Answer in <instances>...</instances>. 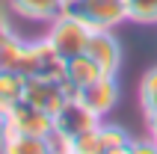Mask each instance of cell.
I'll list each match as a JSON object with an SVG mask.
<instances>
[{
  "instance_id": "cell-1",
  "label": "cell",
  "mask_w": 157,
  "mask_h": 154,
  "mask_svg": "<svg viewBox=\"0 0 157 154\" xmlns=\"http://www.w3.org/2000/svg\"><path fill=\"white\" fill-rule=\"evenodd\" d=\"M89 36H92V27H86L83 21H77V18L68 15V12H62V15H56L51 24H48L42 39L51 44V51L65 62V60H74L80 53H86Z\"/></svg>"
},
{
  "instance_id": "cell-2",
  "label": "cell",
  "mask_w": 157,
  "mask_h": 154,
  "mask_svg": "<svg viewBox=\"0 0 157 154\" xmlns=\"http://www.w3.org/2000/svg\"><path fill=\"white\" fill-rule=\"evenodd\" d=\"M65 12L92 30H116L128 24V0H68Z\"/></svg>"
},
{
  "instance_id": "cell-3",
  "label": "cell",
  "mask_w": 157,
  "mask_h": 154,
  "mask_svg": "<svg viewBox=\"0 0 157 154\" xmlns=\"http://www.w3.org/2000/svg\"><path fill=\"white\" fill-rule=\"evenodd\" d=\"M101 121L104 119L95 110H89L77 95H71L68 101L56 110V116H53V142H71L74 137L98 128Z\"/></svg>"
},
{
  "instance_id": "cell-4",
  "label": "cell",
  "mask_w": 157,
  "mask_h": 154,
  "mask_svg": "<svg viewBox=\"0 0 157 154\" xmlns=\"http://www.w3.org/2000/svg\"><path fill=\"white\" fill-rule=\"evenodd\" d=\"M74 92L65 86L62 77H27V83H24V101L44 113H51V116H56V110Z\"/></svg>"
},
{
  "instance_id": "cell-5",
  "label": "cell",
  "mask_w": 157,
  "mask_h": 154,
  "mask_svg": "<svg viewBox=\"0 0 157 154\" xmlns=\"http://www.w3.org/2000/svg\"><path fill=\"white\" fill-rule=\"evenodd\" d=\"M3 130H15V133H27V137H42V139H53V116L39 110L33 104L21 101L6 119L0 121Z\"/></svg>"
},
{
  "instance_id": "cell-6",
  "label": "cell",
  "mask_w": 157,
  "mask_h": 154,
  "mask_svg": "<svg viewBox=\"0 0 157 154\" xmlns=\"http://www.w3.org/2000/svg\"><path fill=\"white\" fill-rule=\"evenodd\" d=\"M86 56L95 62L104 74H116L122 68V42L116 39V30H92L86 44Z\"/></svg>"
},
{
  "instance_id": "cell-7",
  "label": "cell",
  "mask_w": 157,
  "mask_h": 154,
  "mask_svg": "<svg viewBox=\"0 0 157 154\" xmlns=\"http://www.w3.org/2000/svg\"><path fill=\"white\" fill-rule=\"evenodd\" d=\"M77 98L86 104L89 110H95L101 119H107V116L119 107V98H122L119 77H116V74H101L95 83H89L86 89H80Z\"/></svg>"
},
{
  "instance_id": "cell-8",
  "label": "cell",
  "mask_w": 157,
  "mask_h": 154,
  "mask_svg": "<svg viewBox=\"0 0 157 154\" xmlns=\"http://www.w3.org/2000/svg\"><path fill=\"white\" fill-rule=\"evenodd\" d=\"M68 0H6L9 12H15L24 21H36V24H51L56 15L65 12Z\"/></svg>"
},
{
  "instance_id": "cell-9",
  "label": "cell",
  "mask_w": 157,
  "mask_h": 154,
  "mask_svg": "<svg viewBox=\"0 0 157 154\" xmlns=\"http://www.w3.org/2000/svg\"><path fill=\"white\" fill-rule=\"evenodd\" d=\"M53 145H56L53 139L27 137L0 128V154H53Z\"/></svg>"
},
{
  "instance_id": "cell-10",
  "label": "cell",
  "mask_w": 157,
  "mask_h": 154,
  "mask_svg": "<svg viewBox=\"0 0 157 154\" xmlns=\"http://www.w3.org/2000/svg\"><path fill=\"white\" fill-rule=\"evenodd\" d=\"M101 74H104V71L98 68L86 53H80V56H74V60L62 62V80H65V86H68L74 95H77L80 89H86L89 83H95Z\"/></svg>"
},
{
  "instance_id": "cell-11",
  "label": "cell",
  "mask_w": 157,
  "mask_h": 154,
  "mask_svg": "<svg viewBox=\"0 0 157 154\" xmlns=\"http://www.w3.org/2000/svg\"><path fill=\"white\" fill-rule=\"evenodd\" d=\"M24 83L27 77L15 74V71H0V121L24 101Z\"/></svg>"
},
{
  "instance_id": "cell-12",
  "label": "cell",
  "mask_w": 157,
  "mask_h": 154,
  "mask_svg": "<svg viewBox=\"0 0 157 154\" xmlns=\"http://www.w3.org/2000/svg\"><path fill=\"white\" fill-rule=\"evenodd\" d=\"M136 98H140V110H142V116H151V113H157V65L145 68V74L140 77Z\"/></svg>"
},
{
  "instance_id": "cell-13",
  "label": "cell",
  "mask_w": 157,
  "mask_h": 154,
  "mask_svg": "<svg viewBox=\"0 0 157 154\" xmlns=\"http://www.w3.org/2000/svg\"><path fill=\"white\" fill-rule=\"evenodd\" d=\"M59 145H65L71 154H107L104 139H101V130H98V128H92V130H86V133L74 137L71 142H59Z\"/></svg>"
},
{
  "instance_id": "cell-14",
  "label": "cell",
  "mask_w": 157,
  "mask_h": 154,
  "mask_svg": "<svg viewBox=\"0 0 157 154\" xmlns=\"http://www.w3.org/2000/svg\"><path fill=\"white\" fill-rule=\"evenodd\" d=\"M128 21L142 27L157 24V0H128Z\"/></svg>"
},
{
  "instance_id": "cell-15",
  "label": "cell",
  "mask_w": 157,
  "mask_h": 154,
  "mask_svg": "<svg viewBox=\"0 0 157 154\" xmlns=\"http://www.w3.org/2000/svg\"><path fill=\"white\" fill-rule=\"evenodd\" d=\"M98 130H101V139H104L107 154L116 151V148H124V145H131V142H133V137L122 128V125H113V121H107V119L98 125Z\"/></svg>"
},
{
  "instance_id": "cell-16",
  "label": "cell",
  "mask_w": 157,
  "mask_h": 154,
  "mask_svg": "<svg viewBox=\"0 0 157 154\" xmlns=\"http://www.w3.org/2000/svg\"><path fill=\"white\" fill-rule=\"evenodd\" d=\"M131 151H133V154H157V142H154L151 137L133 139V142H131Z\"/></svg>"
},
{
  "instance_id": "cell-17",
  "label": "cell",
  "mask_w": 157,
  "mask_h": 154,
  "mask_svg": "<svg viewBox=\"0 0 157 154\" xmlns=\"http://www.w3.org/2000/svg\"><path fill=\"white\" fill-rule=\"evenodd\" d=\"M145 137H151V139L157 142V113L145 116Z\"/></svg>"
},
{
  "instance_id": "cell-18",
  "label": "cell",
  "mask_w": 157,
  "mask_h": 154,
  "mask_svg": "<svg viewBox=\"0 0 157 154\" xmlns=\"http://www.w3.org/2000/svg\"><path fill=\"white\" fill-rule=\"evenodd\" d=\"M9 30V24H6V9L0 6V33H6Z\"/></svg>"
},
{
  "instance_id": "cell-19",
  "label": "cell",
  "mask_w": 157,
  "mask_h": 154,
  "mask_svg": "<svg viewBox=\"0 0 157 154\" xmlns=\"http://www.w3.org/2000/svg\"><path fill=\"white\" fill-rule=\"evenodd\" d=\"M53 154H71V151H68L65 145H59V142H56V145H53Z\"/></svg>"
}]
</instances>
